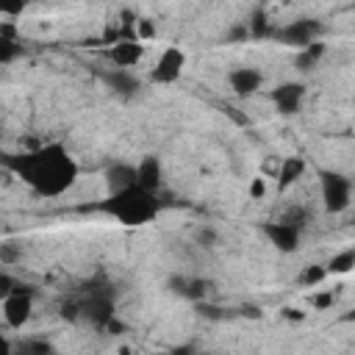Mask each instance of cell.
Segmentation results:
<instances>
[{"label": "cell", "instance_id": "277c9868", "mask_svg": "<svg viewBox=\"0 0 355 355\" xmlns=\"http://www.w3.org/2000/svg\"><path fill=\"white\" fill-rule=\"evenodd\" d=\"M80 319H86L92 327L105 330L108 322L116 319V302L108 288H89L86 297H80Z\"/></svg>", "mask_w": 355, "mask_h": 355}, {"label": "cell", "instance_id": "30bf717a", "mask_svg": "<svg viewBox=\"0 0 355 355\" xmlns=\"http://www.w3.org/2000/svg\"><path fill=\"white\" fill-rule=\"evenodd\" d=\"M269 100L277 108V114H297L305 100V83H280L269 92Z\"/></svg>", "mask_w": 355, "mask_h": 355}, {"label": "cell", "instance_id": "9c48e42d", "mask_svg": "<svg viewBox=\"0 0 355 355\" xmlns=\"http://www.w3.org/2000/svg\"><path fill=\"white\" fill-rule=\"evenodd\" d=\"M141 58H144V44L139 39H116L114 44H108V61L116 69L130 72Z\"/></svg>", "mask_w": 355, "mask_h": 355}, {"label": "cell", "instance_id": "7402d4cb", "mask_svg": "<svg viewBox=\"0 0 355 355\" xmlns=\"http://www.w3.org/2000/svg\"><path fill=\"white\" fill-rule=\"evenodd\" d=\"M324 280H327V269L322 263H311L300 272V286H305V288H316Z\"/></svg>", "mask_w": 355, "mask_h": 355}, {"label": "cell", "instance_id": "d4e9b609", "mask_svg": "<svg viewBox=\"0 0 355 355\" xmlns=\"http://www.w3.org/2000/svg\"><path fill=\"white\" fill-rule=\"evenodd\" d=\"M308 300H311V308H316V311H327V308L336 302V294H333V291H313Z\"/></svg>", "mask_w": 355, "mask_h": 355}, {"label": "cell", "instance_id": "f1b7e54d", "mask_svg": "<svg viewBox=\"0 0 355 355\" xmlns=\"http://www.w3.org/2000/svg\"><path fill=\"white\" fill-rule=\"evenodd\" d=\"M230 39H233V42H239V39H250V31H247V25H244V22L233 25V31H230Z\"/></svg>", "mask_w": 355, "mask_h": 355}, {"label": "cell", "instance_id": "5b68a950", "mask_svg": "<svg viewBox=\"0 0 355 355\" xmlns=\"http://www.w3.org/2000/svg\"><path fill=\"white\" fill-rule=\"evenodd\" d=\"M183 72H186V53L178 44H166L150 67V80L169 86V83H178L183 78Z\"/></svg>", "mask_w": 355, "mask_h": 355}, {"label": "cell", "instance_id": "52a82bcc", "mask_svg": "<svg viewBox=\"0 0 355 355\" xmlns=\"http://www.w3.org/2000/svg\"><path fill=\"white\" fill-rule=\"evenodd\" d=\"M263 236L269 239V244L280 252H297L302 244V227L288 225L283 219H272L263 225Z\"/></svg>", "mask_w": 355, "mask_h": 355}, {"label": "cell", "instance_id": "6da1fadb", "mask_svg": "<svg viewBox=\"0 0 355 355\" xmlns=\"http://www.w3.org/2000/svg\"><path fill=\"white\" fill-rule=\"evenodd\" d=\"M6 166L33 194H39L44 200L64 197L80 178L78 161L61 141H47V144H36L31 150L14 153L6 158Z\"/></svg>", "mask_w": 355, "mask_h": 355}, {"label": "cell", "instance_id": "8992f818", "mask_svg": "<svg viewBox=\"0 0 355 355\" xmlns=\"http://www.w3.org/2000/svg\"><path fill=\"white\" fill-rule=\"evenodd\" d=\"M0 313L11 330H22L33 319V291L28 286H19L14 294H8L0 302Z\"/></svg>", "mask_w": 355, "mask_h": 355}, {"label": "cell", "instance_id": "836d02e7", "mask_svg": "<svg viewBox=\"0 0 355 355\" xmlns=\"http://www.w3.org/2000/svg\"><path fill=\"white\" fill-rule=\"evenodd\" d=\"M191 355H216V352H191Z\"/></svg>", "mask_w": 355, "mask_h": 355}, {"label": "cell", "instance_id": "5bb4252c", "mask_svg": "<svg viewBox=\"0 0 355 355\" xmlns=\"http://www.w3.org/2000/svg\"><path fill=\"white\" fill-rule=\"evenodd\" d=\"M305 169H308V164H305L302 158H297V155L283 158V161L277 164V172H275V178H277V189L286 191L288 186H294V183L305 175Z\"/></svg>", "mask_w": 355, "mask_h": 355}, {"label": "cell", "instance_id": "ac0fdd59", "mask_svg": "<svg viewBox=\"0 0 355 355\" xmlns=\"http://www.w3.org/2000/svg\"><path fill=\"white\" fill-rule=\"evenodd\" d=\"M324 53H327V47H324V42L322 39H316V42H311L308 47H302V50H297V58H294V67L300 69V72H308V69H313L322 58H324Z\"/></svg>", "mask_w": 355, "mask_h": 355}, {"label": "cell", "instance_id": "603a6c76", "mask_svg": "<svg viewBox=\"0 0 355 355\" xmlns=\"http://www.w3.org/2000/svg\"><path fill=\"white\" fill-rule=\"evenodd\" d=\"M22 258V247L17 241H3L0 244V263L3 266H14Z\"/></svg>", "mask_w": 355, "mask_h": 355}, {"label": "cell", "instance_id": "7c38bea8", "mask_svg": "<svg viewBox=\"0 0 355 355\" xmlns=\"http://www.w3.org/2000/svg\"><path fill=\"white\" fill-rule=\"evenodd\" d=\"M136 186L144 189V191L161 194V186H164V166H161V158H158V155H144V158L136 164Z\"/></svg>", "mask_w": 355, "mask_h": 355}, {"label": "cell", "instance_id": "ffe728a7", "mask_svg": "<svg viewBox=\"0 0 355 355\" xmlns=\"http://www.w3.org/2000/svg\"><path fill=\"white\" fill-rule=\"evenodd\" d=\"M244 25H247V31H250L252 39H263V36H272L275 33V28L269 25V14L263 8H255L252 17H250V22H244Z\"/></svg>", "mask_w": 355, "mask_h": 355}, {"label": "cell", "instance_id": "8fae6325", "mask_svg": "<svg viewBox=\"0 0 355 355\" xmlns=\"http://www.w3.org/2000/svg\"><path fill=\"white\" fill-rule=\"evenodd\" d=\"M316 33H319V25H316L313 19L288 22L286 28L275 31V36H277L280 42H286V44H291V47H297V50H302V47H308L311 42H316Z\"/></svg>", "mask_w": 355, "mask_h": 355}, {"label": "cell", "instance_id": "2e32d148", "mask_svg": "<svg viewBox=\"0 0 355 355\" xmlns=\"http://www.w3.org/2000/svg\"><path fill=\"white\" fill-rule=\"evenodd\" d=\"M169 286H172L175 294H180L186 300H202L205 291H208V283L202 277H183V275H178V277L169 280Z\"/></svg>", "mask_w": 355, "mask_h": 355}, {"label": "cell", "instance_id": "e0dca14e", "mask_svg": "<svg viewBox=\"0 0 355 355\" xmlns=\"http://www.w3.org/2000/svg\"><path fill=\"white\" fill-rule=\"evenodd\" d=\"M22 55V44L11 25H0V64H14Z\"/></svg>", "mask_w": 355, "mask_h": 355}, {"label": "cell", "instance_id": "d6a6232c", "mask_svg": "<svg viewBox=\"0 0 355 355\" xmlns=\"http://www.w3.org/2000/svg\"><path fill=\"white\" fill-rule=\"evenodd\" d=\"M166 355H191V349H189V347H180V349H172V352H166Z\"/></svg>", "mask_w": 355, "mask_h": 355}, {"label": "cell", "instance_id": "4316f807", "mask_svg": "<svg viewBox=\"0 0 355 355\" xmlns=\"http://www.w3.org/2000/svg\"><path fill=\"white\" fill-rule=\"evenodd\" d=\"M19 286H22V283H19L14 275H8V272H0V302H3L8 294H14Z\"/></svg>", "mask_w": 355, "mask_h": 355}, {"label": "cell", "instance_id": "f546056e", "mask_svg": "<svg viewBox=\"0 0 355 355\" xmlns=\"http://www.w3.org/2000/svg\"><path fill=\"white\" fill-rule=\"evenodd\" d=\"M197 241H202V247H214L216 233H214V230H200V233H197Z\"/></svg>", "mask_w": 355, "mask_h": 355}, {"label": "cell", "instance_id": "ba28073f", "mask_svg": "<svg viewBox=\"0 0 355 355\" xmlns=\"http://www.w3.org/2000/svg\"><path fill=\"white\" fill-rule=\"evenodd\" d=\"M227 86L239 97H252V94H258L263 89V72L258 67H247V64L244 67H233L227 72Z\"/></svg>", "mask_w": 355, "mask_h": 355}, {"label": "cell", "instance_id": "d6986e66", "mask_svg": "<svg viewBox=\"0 0 355 355\" xmlns=\"http://www.w3.org/2000/svg\"><path fill=\"white\" fill-rule=\"evenodd\" d=\"M324 269H327V275H349V272L355 269V250L347 247V250L336 252V255L324 263Z\"/></svg>", "mask_w": 355, "mask_h": 355}, {"label": "cell", "instance_id": "484cf974", "mask_svg": "<svg viewBox=\"0 0 355 355\" xmlns=\"http://www.w3.org/2000/svg\"><path fill=\"white\" fill-rule=\"evenodd\" d=\"M58 311H61V316H64L67 322H78V319H80V300H78V297H75V300H64Z\"/></svg>", "mask_w": 355, "mask_h": 355}, {"label": "cell", "instance_id": "cb8c5ba5", "mask_svg": "<svg viewBox=\"0 0 355 355\" xmlns=\"http://www.w3.org/2000/svg\"><path fill=\"white\" fill-rule=\"evenodd\" d=\"M133 28H136V39H139L141 44H144V42H150V39L155 36V25H153V19H144V17H139Z\"/></svg>", "mask_w": 355, "mask_h": 355}, {"label": "cell", "instance_id": "7a4b0ae2", "mask_svg": "<svg viewBox=\"0 0 355 355\" xmlns=\"http://www.w3.org/2000/svg\"><path fill=\"white\" fill-rule=\"evenodd\" d=\"M103 211L125 227H141V225H147L158 216L161 200L153 191L130 186V189H122L116 194H108V200L103 202Z\"/></svg>", "mask_w": 355, "mask_h": 355}, {"label": "cell", "instance_id": "44dd1931", "mask_svg": "<svg viewBox=\"0 0 355 355\" xmlns=\"http://www.w3.org/2000/svg\"><path fill=\"white\" fill-rule=\"evenodd\" d=\"M108 83H111V89H116V92H122V94H130V92L139 89V80H136L133 72H128V69L111 72V75H108Z\"/></svg>", "mask_w": 355, "mask_h": 355}, {"label": "cell", "instance_id": "4fadbf2b", "mask_svg": "<svg viewBox=\"0 0 355 355\" xmlns=\"http://www.w3.org/2000/svg\"><path fill=\"white\" fill-rule=\"evenodd\" d=\"M105 183H108V194H116V191H122V189L136 186V164L114 161V164L105 169Z\"/></svg>", "mask_w": 355, "mask_h": 355}, {"label": "cell", "instance_id": "9a60e30c", "mask_svg": "<svg viewBox=\"0 0 355 355\" xmlns=\"http://www.w3.org/2000/svg\"><path fill=\"white\" fill-rule=\"evenodd\" d=\"M14 355H58V349L44 336H22L14 341Z\"/></svg>", "mask_w": 355, "mask_h": 355}, {"label": "cell", "instance_id": "1f68e13d", "mask_svg": "<svg viewBox=\"0 0 355 355\" xmlns=\"http://www.w3.org/2000/svg\"><path fill=\"white\" fill-rule=\"evenodd\" d=\"M283 316H286V319H294V322H302V319H305V313H302L300 308H286Z\"/></svg>", "mask_w": 355, "mask_h": 355}, {"label": "cell", "instance_id": "4dcf8cb0", "mask_svg": "<svg viewBox=\"0 0 355 355\" xmlns=\"http://www.w3.org/2000/svg\"><path fill=\"white\" fill-rule=\"evenodd\" d=\"M0 355H14V341L6 333H0Z\"/></svg>", "mask_w": 355, "mask_h": 355}, {"label": "cell", "instance_id": "83f0119b", "mask_svg": "<svg viewBox=\"0 0 355 355\" xmlns=\"http://www.w3.org/2000/svg\"><path fill=\"white\" fill-rule=\"evenodd\" d=\"M247 194H250L252 200H263V197H266V178H263V175L252 178L250 186H247Z\"/></svg>", "mask_w": 355, "mask_h": 355}, {"label": "cell", "instance_id": "3957f363", "mask_svg": "<svg viewBox=\"0 0 355 355\" xmlns=\"http://www.w3.org/2000/svg\"><path fill=\"white\" fill-rule=\"evenodd\" d=\"M319 191L327 214H344L352 205V180L341 172H319Z\"/></svg>", "mask_w": 355, "mask_h": 355}]
</instances>
